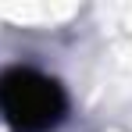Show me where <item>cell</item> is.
<instances>
[{
	"label": "cell",
	"mask_w": 132,
	"mask_h": 132,
	"mask_svg": "<svg viewBox=\"0 0 132 132\" xmlns=\"http://www.w3.org/2000/svg\"><path fill=\"white\" fill-rule=\"evenodd\" d=\"M0 114L11 132H54L68 114V96L57 79L18 64L0 75Z\"/></svg>",
	"instance_id": "6da1fadb"
}]
</instances>
